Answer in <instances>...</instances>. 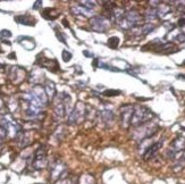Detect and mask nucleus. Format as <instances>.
I'll list each match as a JSON object with an SVG mask.
<instances>
[{
  "label": "nucleus",
  "mask_w": 185,
  "mask_h": 184,
  "mask_svg": "<svg viewBox=\"0 0 185 184\" xmlns=\"http://www.w3.org/2000/svg\"><path fill=\"white\" fill-rule=\"evenodd\" d=\"M178 25L180 26H185V18H181L178 20Z\"/></svg>",
  "instance_id": "obj_18"
},
{
  "label": "nucleus",
  "mask_w": 185,
  "mask_h": 184,
  "mask_svg": "<svg viewBox=\"0 0 185 184\" xmlns=\"http://www.w3.org/2000/svg\"><path fill=\"white\" fill-rule=\"evenodd\" d=\"M45 147L44 145H40L38 150L35 151V155H34V161H33V167L35 169H41L45 166Z\"/></svg>",
  "instance_id": "obj_3"
},
{
  "label": "nucleus",
  "mask_w": 185,
  "mask_h": 184,
  "mask_svg": "<svg viewBox=\"0 0 185 184\" xmlns=\"http://www.w3.org/2000/svg\"><path fill=\"white\" fill-rule=\"evenodd\" d=\"M161 148V142H156V143L151 144V145H149L148 148L145 149V152L144 155H143V158H144L145 160L150 159V158H153L154 157V155L158 152V150Z\"/></svg>",
  "instance_id": "obj_7"
},
{
  "label": "nucleus",
  "mask_w": 185,
  "mask_h": 184,
  "mask_svg": "<svg viewBox=\"0 0 185 184\" xmlns=\"http://www.w3.org/2000/svg\"><path fill=\"white\" fill-rule=\"evenodd\" d=\"M152 116H153V114L150 109H148L147 107L139 106V107H136V108L134 109L131 124H132L133 126L142 125V124H144V123H147Z\"/></svg>",
  "instance_id": "obj_1"
},
{
  "label": "nucleus",
  "mask_w": 185,
  "mask_h": 184,
  "mask_svg": "<svg viewBox=\"0 0 185 184\" xmlns=\"http://www.w3.org/2000/svg\"><path fill=\"white\" fill-rule=\"evenodd\" d=\"M64 172H65V165L63 164V163H56V164L51 167V178H53V181L59 178L60 175Z\"/></svg>",
  "instance_id": "obj_8"
},
{
  "label": "nucleus",
  "mask_w": 185,
  "mask_h": 184,
  "mask_svg": "<svg viewBox=\"0 0 185 184\" xmlns=\"http://www.w3.org/2000/svg\"><path fill=\"white\" fill-rule=\"evenodd\" d=\"M184 150H185V139L183 136H178L170 144V147L168 149V156L170 158H175L176 159L177 155L182 153Z\"/></svg>",
  "instance_id": "obj_2"
},
{
  "label": "nucleus",
  "mask_w": 185,
  "mask_h": 184,
  "mask_svg": "<svg viewBox=\"0 0 185 184\" xmlns=\"http://www.w3.org/2000/svg\"><path fill=\"white\" fill-rule=\"evenodd\" d=\"M153 28H154V25H152V24H147V25H144V28H142V30H143V33H144V34H148V33L152 32Z\"/></svg>",
  "instance_id": "obj_15"
},
{
  "label": "nucleus",
  "mask_w": 185,
  "mask_h": 184,
  "mask_svg": "<svg viewBox=\"0 0 185 184\" xmlns=\"http://www.w3.org/2000/svg\"><path fill=\"white\" fill-rule=\"evenodd\" d=\"M12 35V33L9 32L8 30H4L2 32L0 33V36H10Z\"/></svg>",
  "instance_id": "obj_17"
},
{
  "label": "nucleus",
  "mask_w": 185,
  "mask_h": 184,
  "mask_svg": "<svg viewBox=\"0 0 185 184\" xmlns=\"http://www.w3.org/2000/svg\"><path fill=\"white\" fill-rule=\"evenodd\" d=\"M134 108L131 105H125L122 107V125L123 127H127L132 120Z\"/></svg>",
  "instance_id": "obj_5"
},
{
  "label": "nucleus",
  "mask_w": 185,
  "mask_h": 184,
  "mask_svg": "<svg viewBox=\"0 0 185 184\" xmlns=\"http://www.w3.org/2000/svg\"><path fill=\"white\" fill-rule=\"evenodd\" d=\"M63 184H76V183L73 180H65L64 182H63Z\"/></svg>",
  "instance_id": "obj_19"
},
{
  "label": "nucleus",
  "mask_w": 185,
  "mask_h": 184,
  "mask_svg": "<svg viewBox=\"0 0 185 184\" xmlns=\"http://www.w3.org/2000/svg\"><path fill=\"white\" fill-rule=\"evenodd\" d=\"M63 58H64L65 61H68V60H71V58H72V55H71L67 50H64V51H63Z\"/></svg>",
  "instance_id": "obj_16"
},
{
  "label": "nucleus",
  "mask_w": 185,
  "mask_h": 184,
  "mask_svg": "<svg viewBox=\"0 0 185 184\" xmlns=\"http://www.w3.org/2000/svg\"><path fill=\"white\" fill-rule=\"evenodd\" d=\"M55 112L58 117H63L65 115V105L64 101L59 100L58 102H56L55 105Z\"/></svg>",
  "instance_id": "obj_10"
},
{
  "label": "nucleus",
  "mask_w": 185,
  "mask_h": 184,
  "mask_svg": "<svg viewBox=\"0 0 185 184\" xmlns=\"http://www.w3.org/2000/svg\"><path fill=\"white\" fill-rule=\"evenodd\" d=\"M91 25H92L93 30L98 31V32H105L106 30L109 28L108 20H106L105 17L102 16L93 17L91 20Z\"/></svg>",
  "instance_id": "obj_4"
},
{
  "label": "nucleus",
  "mask_w": 185,
  "mask_h": 184,
  "mask_svg": "<svg viewBox=\"0 0 185 184\" xmlns=\"http://www.w3.org/2000/svg\"><path fill=\"white\" fill-rule=\"evenodd\" d=\"M183 65H185V60H184V63H183Z\"/></svg>",
  "instance_id": "obj_20"
},
{
  "label": "nucleus",
  "mask_w": 185,
  "mask_h": 184,
  "mask_svg": "<svg viewBox=\"0 0 185 184\" xmlns=\"http://www.w3.org/2000/svg\"><path fill=\"white\" fill-rule=\"evenodd\" d=\"M15 20L20 23V24H25V25H33L34 24V18L27 16V15H20V16H16Z\"/></svg>",
  "instance_id": "obj_9"
},
{
  "label": "nucleus",
  "mask_w": 185,
  "mask_h": 184,
  "mask_svg": "<svg viewBox=\"0 0 185 184\" xmlns=\"http://www.w3.org/2000/svg\"><path fill=\"white\" fill-rule=\"evenodd\" d=\"M85 115V107L82 105V102H78V105L76 106V108L74 109L72 112H71V116L68 118L69 123H74V122H78V120H82L83 117Z\"/></svg>",
  "instance_id": "obj_6"
},
{
  "label": "nucleus",
  "mask_w": 185,
  "mask_h": 184,
  "mask_svg": "<svg viewBox=\"0 0 185 184\" xmlns=\"http://www.w3.org/2000/svg\"><path fill=\"white\" fill-rule=\"evenodd\" d=\"M119 93H121V91H116V90H107V91L103 92V96H107V97L118 96Z\"/></svg>",
  "instance_id": "obj_14"
},
{
  "label": "nucleus",
  "mask_w": 185,
  "mask_h": 184,
  "mask_svg": "<svg viewBox=\"0 0 185 184\" xmlns=\"http://www.w3.org/2000/svg\"><path fill=\"white\" fill-rule=\"evenodd\" d=\"M101 116H102V120L105 123H109V124H111L114 120V114L110 110H103V112H101Z\"/></svg>",
  "instance_id": "obj_11"
},
{
  "label": "nucleus",
  "mask_w": 185,
  "mask_h": 184,
  "mask_svg": "<svg viewBox=\"0 0 185 184\" xmlns=\"http://www.w3.org/2000/svg\"><path fill=\"white\" fill-rule=\"evenodd\" d=\"M118 44H119V39L117 36H113L108 40V46L111 49H116L118 47Z\"/></svg>",
  "instance_id": "obj_13"
},
{
  "label": "nucleus",
  "mask_w": 185,
  "mask_h": 184,
  "mask_svg": "<svg viewBox=\"0 0 185 184\" xmlns=\"http://www.w3.org/2000/svg\"><path fill=\"white\" fill-rule=\"evenodd\" d=\"M45 91H47V96L49 98H53L55 92H56V88H55V84L53 82H48L45 85Z\"/></svg>",
  "instance_id": "obj_12"
}]
</instances>
